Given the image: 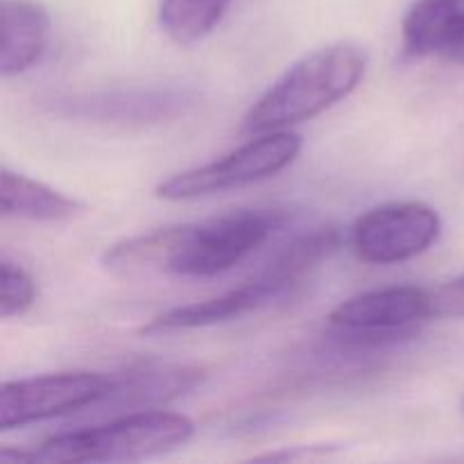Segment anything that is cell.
<instances>
[{
  "mask_svg": "<svg viewBox=\"0 0 464 464\" xmlns=\"http://www.w3.org/2000/svg\"><path fill=\"white\" fill-rule=\"evenodd\" d=\"M198 98L186 89H118L95 93L54 95L50 111L63 118L111 125H152L184 116Z\"/></svg>",
  "mask_w": 464,
  "mask_h": 464,
  "instance_id": "8",
  "label": "cell"
},
{
  "mask_svg": "<svg viewBox=\"0 0 464 464\" xmlns=\"http://www.w3.org/2000/svg\"><path fill=\"white\" fill-rule=\"evenodd\" d=\"M288 222L284 208H238L207 222H190L172 275L208 279L231 270Z\"/></svg>",
  "mask_w": 464,
  "mask_h": 464,
  "instance_id": "5",
  "label": "cell"
},
{
  "mask_svg": "<svg viewBox=\"0 0 464 464\" xmlns=\"http://www.w3.org/2000/svg\"><path fill=\"white\" fill-rule=\"evenodd\" d=\"M53 34L48 9L36 0H3L0 75L16 77L44 59Z\"/></svg>",
  "mask_w": 464,
  "mask_h": 464,
  "instance_id": "13",
  "label": "cell"
},
{
  "mask_svg": "<svg viewBox=\"0 0 464 464\" xmlns=\"http://www.w3.org/2000/svg\"><path fill=\"white\" fill-rule=\"evenodd\" d=\"M188 231L190 225H168L130 236L104 249L100 263L109 275L121 279L172 275Z\"/></svg>",
  "mask_w": 464,
  "mask_h": 464,
  "instance_id": "11",
  "label": "cell"
},
{
  "mask_svg": "<svg viewBox=\"0 0 464 464\" xmlns=\"http://www.w3.org/2000/svg\"><path fill=\"white\" fill-rule=\"evenodd\" d=\"M464 41V0H415L401 21L406 57L447 59Z\"/></svg>",
  "mask_w": 464,
  "mask_h": 464,
  "instance_id": "12",
  "label": "cell"
},
{
  "mask_svg": "<svg viewBox=\"0 0 464 464\" xmlns=\"http://www.w3.org/2000/svg\"><path fill=\"white\" fill-rule=\"evenodd\" d=\"M80 202L27 175L3 168L0 172V211L5 218L30 222H63L80 211Z\"/></svg>",
  "mask_w": 464,
  "mask_h": 464,
  "instance_id": "15",
  "label": "cell"
},
{
  "mask_svg": "<svg viewBox=\"0 0 464 464\" xmlns=\"http://www.w3.org/2000/svg\"><path fill=\"white\" fill-rule=\"evenodd\" d=\"M204 381V372L179 362H143L113 374V385L107 397L93 408L104 412L154 411L184 394L193 392Z\"/></svg>",
  "mask_w": 464,
  "mask_h": 464,
  "instance_id": "9",
  "label": "cell"
},
{
  "mask_svg": "<svg viewBox=\"0 0 464 464\" xmlns=\"http://www.w3.org/2000/svg\"><path fill=\"white\" fill-rule=\"evenodd\" d=\"M111 385L113 374L100 372H54L7 381L0 388V430L93 411Z\"/></svg>",
  "mask_w": 464,
  "mask_h": 464,
  "instance_id": "6",
  "label": "cell"
},
{
  "mask_svg": "<svg viewBox=\"0 0 464 464\" xmlns=\"http://www.w3.org/2000/svg\"><path fill=\"white\" fill-rule=\"evenodd\" d=\"M338 451V447H329V444H320V447H293V449H281V451L261 453L254 456L252 460L256 462H299V460H322L329 458L331 453Z\"/></svg>",
  "mask_w": 464,
  "mask_h": 464,
  "instance_id": "19",
  "label": "cell"
},
{
  "mask_svg": "<svg viewBox=\"0 0 464 464\" xmlns=\"http://www.w3.org/2000/svg\"><path fill=\"white\" fill-rule=\"evenodd\" d=\"M449 62H456V63H464V41H462V44L460 45H458V48L456 50H453V53L451 54H449Z\"/></svg>",
  "mask_w": 464,
  "mask_h": 464,
  "instance_id": "20",
  "label": "cell"
},
{
  "mask_svg": "<svg viewBox=\"0 0 464 464\" xmlns=\"http://www.w3.org/2000/svg\"><path fill=\"white\" fill-rule=\"evenodd\" d=\"M367 59L358 45L331 44L295 62L243 118V134L290 130L313 121L352 95L365 77Z\"/></svg>",
  "mask_w": 464,
  "mask_h": 464,
  "instance_id": "1",
  "label": "cell"
},
{
  "mask_svg": "<svg viewBox=\"0 0 464 464\" xmlns=\"http://www.w3.org/2000/svg\"><path fill=\"white\" fill-rule=\"evenodd\" d=\"M288 299V295L272 281L263 276L252 275V279L243 281L238 288L227 290L218 297L204 299V302L175 306L170 311L161 313L148 326H143V335H168L179 334V331L207 329V326L231 322L236 317H245L249 313H256L261 308L272 306L276 302Z\"/></svg>",
  "mask_w": 464,
  "mask_h": 464,
  "instance_id": "10",
  "label": "cell"
},
{
  "mask_svg": "<svg viewBox=\"0 0 464 464\" xmlns=\"http://www.w3.org/2000/svg\"><path fill=\"white\" fill-rule=\"evenodd\" d=\"M435 317H464V275L433 290Z\"/></svg>",
  "mask_w": 464,
  "mask_h": 464,
  "instance_id": "18",
  "label": "cell"
},
{
  "mask_svg": "<svg viewBox=\"0 0 464 464\" xmlns=\"http://www.w3.org/2000/svg\"><path fill=\"white\" fill-rule=\"evenodd\" d=\"M433 317V290L390 285L344 299L329 313L326 324L343 347L376 349L411 338Z\"/></svg>",
  "mask_w": 464,
  "mask_h": 464,
  "instance_id": "3",
  "label": "cell"
},
{
  "mask_svg": "<svg viewBox=\"0 0 464 464\" xmlns=\"http://www.w3.org/2000/svg\"><path fill=\"white\" fill-rule=\"evenodd\" d=\"M462 408H464V401H462Z\"/></svg>",
  "mask_w": 464,
  "mask_h": 464,
  "instance_id": "21",
  "label": "cell"
},
{
  "mask_svg": "<svg viewBox=\"0 0 464 464\" xmlns=\"http://www.w3.org/2000/svg\"><path fill=\"white\" fill-rule=\"evenodd\" d=\"M340 243H343V236L335 227H315L281 247L256 275L276 284L288 297H293L306 275H311L322 261H326L340 247Z\"/></svg>",
  "mask_w": 464,
  "mask_h": 464,
  "instance_id": "14",
  "label": "cell"
},
{
  "mask_svg": "<svg viewBox=\"0 0 464 464\" xmlns=\"http://www.w3.org/2000/svg\"><path fill=\"white\" fill-rule=\"evenodd\" d=\"M195 433L186 415L168 411L125 412L107 424L53 435L36 447L3 449L7 462H134L184 447Z\"/></svg>",
  "mask_w": 464,
  "mask_h": 464,
  "instance_id": "2",
  "label": "cell"
},
{
  "mask_svg": "<svg viewBox=\"0 0 464 464\" xmlns=\"http://www.w3.org/2000/svg\"><path fill=\"white\" fill-rule=\"evenodd\" d=\"M442 234V218L433 207L415 199L385 202L353 222L349 243L358 261L394 266L429 252Z\"/></svg>",
  "mask_w": 464,
  "mask_h": 464,
  "instance_id": "7",
  "label": "cell"
},
{
  "mask_svg": "<svg viewBox=\"0 0 464 464\" xmlns=\"http://www.w3.org/2000/svg\"><path fill=\"white\" fill-rule=\"evenodd\" d=\"M39 297L36 281L21 263L9 258V254L0 256V317L12 320L30 311Z\"/></svg>",
  "mask_w": 464,
  "mask_h": 464,
  "instance_id": "17",
  "label": "cell"
},
{
  "mask_svg": "<svg viewBox=\"0 0 464 464\" xmlns=\"http://www.w3.org/2000/svg\"><path fill=\"white\" fill-rule=\"evenodd\" d=\"M234 0H161L159 25L168 39L190 45L211 34Z\"/></svg>",
  "mask_w": 464,
  "mask_h": 464,
  "instance_id": "16",
  "label": "cell"
},
{
  "mask_svg": "<svg viewBox=\"0 0 464 464\" xmlns=\"http://www.w3.org/2000/svg\"><path fill=\"white\" fill-rule=\"evenodd\" d=\"M302 152V136L290 130L252 136L234 152L204 166L177 172L157 186V198L190 202L225 190L258 184L285 170Z\"/></svg>",
  "mask_w": 464,
  "mask_h": 464,
  "instance_id": "4",
  "label": "cell"
}]
</instances>
